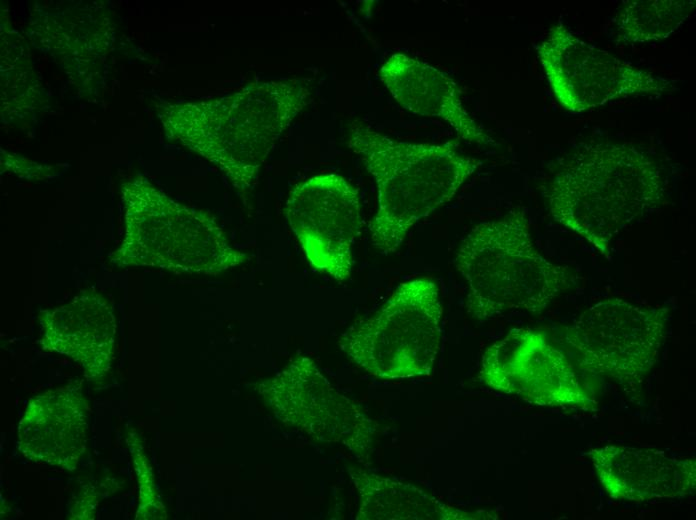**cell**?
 Listing matches in <instances>:
<instances>
[{
  "label": "cell",
  "instance_id": "13",
  "mask_svg": "<svg viewBox=\"0 0 696 520\" xmlns=\"http://www.w3.org/2000/svg\"><path fill=\"white\" fill-rule=\"evenodd\" d=\"M349 474L360 498L358 519L366 520H473L497 519L488 511L453 507L417 486L363 469Z\"/></svg>",
  "mask_w": 696,
  "mask_h": 520
},
{
  "label": "cell",
  "instance_id": "9",
  "mask_svg": "<svg viewBox=\"0 0 696 520\" xmlns=\"http://www.w3.org/2000/svg\"><path fill=\"white\" fill-rule=\"evenodd\" d=\"M261 388L269 391V405L283 421L318 441L347 447L363 462L369 459L375 423L337 391L311 359L296 357Z\"/></svg>",
  "mask_w": 696,
  "mask_h": 520
},
{
  "label": "cell",
  "instance_id": "6",
  "mask_svg": "<svg viewBox=\"0 0 696 520\" xmlns=\"http://www.w3.org/2000/svg\"><path fill=\"white\" fill-rule=\"evenodd\" d=\"M667 319V308L609 298L562 327L554 342L589 378H608L634 388L658 361Z\"/></svg>",
  "mask_w": 696,
  "mask_h": 520
},
{
  "label": "cell",
  "instance_id": "7",
  "mask_svg": "<svg viewBox=\"0 0 696 520\" xmlns=\"http://www.w3.org/2000/svg\"><path fill=\"white\" fill-rule=\"evenodd\" d=\"M535 48L556 100L574 113L616 99L658 97L675 89L674 81L586 43L561 23Z\"/></svg>",
  "mask_w": 696,
  "mask_h": 520
},
{
  "label": "cell",
  "instance_id": "10",
  "mask_svg": "<svg viewBox=\"0 0 696 520\" xmlns=\"http://www.w3.org/2000/svg\"><path fill=\"white\" fill-rule=\"evenodd\" d=\"M285 216L314 269L338 281L349 278L363 223L357 189L336 174L314 176L292 189Z\"/></svg>",
  "mask_w": 696,
  "mask_h": 520
},
{
  "label": "cell",
  "instance_id": "3",
  "mask_svg": "<svg viewBox=\"0 0 696 520\" xmlns=\"http://www.w3.org/2000/svg\"><path fill=\"white\" fill-rule=\"evenodd\" d=\"M348 146L363 161L378 189V209L369 224L372 245L394 253L423 217L450 201L481 162L452 143L393 140L360 121L352 122Z\"/></svg>",
  "mask_w": 696,
  "mask_h": 520
},
{
  "label": "cell",
  "instance_id": "12",
  "mask_svg": "<svg viewBox=\"0 0 696 520\" xmlns=\"http://www.w3.org/2000/svg\"><path fill=\"white\" fill-rule=\"evenodd\" d=\"M379 75L405 110L442 119L469 142L493 143L463 107L456 83L441 70L403 53H394L382 64Z\"/></svg>",
  "mask_w": 696,
  "mask_h": 520
},
{
  "label": "cell",
  "instance_id": "14",
  "mask_svg": "<svg viewBox=\"0 0 696 520\" xmlns=\"http://www.w3.org/2000/svg\"><path fill=\"white\" fill-rule=\"evenodd\" d=\"M695 6L694 0L624 1L616 16L617 36L624 43L665 39L684 24Z\"/></svg>",
  "mask_w": 696,
  "mask_h": 520
},
{
  "label": "cell",
  "instance_id": "5",
  "mask_svg": "<svg viewBox=\"0 0 696 520\" xmlns=\"http://www.w3.org/2000/svg\"><path fill=\"white\" fill-rule=\"evenodd\" d=\"M442 306L431 279L400 284L371 317L339 339L343 352L360 368L382 379L429 375L441 340Z\"/></svg>",
  "mask_w": 696,
  "mask_h": 520
},
{
  "label": "cell",
  "instance_id": "4",
  "mask_svg": "<svg viewBox=\"0 0 696 520\" xmlns=\"http://www.w3.org/2000/svg\"><path fill=\"white\" fill-rule=\"evenodd\" d=\"M454 263L467 283L466 312L478 321L514 310L541 313L573 283L565 266L535 248L522 208L474 226Z\"/></svg>",
  "mask_w": 696,
  "mask_h": 520
},
{
  "label": "cell",
  "instance_id": "2",
  "mask_svg": "<svg viewBox=\"0 0 696 520\" xmlns=\"http://www.w3.org/2000/svg\"><path fill=\"white\" fill-rule=\"evenodd\" d=\"M310 93L302 79L253 82L219 100L173 107L169 124L175 137L245 191Z\"/></svg>",
  "mask_w": 696,
  "mask_h": 520
},
{
  "label": "cell",
  "instance_id": "11",
  "mask_svg": "<svg viewBox=\"0 0 696 520\" xmlns=\"http://www.w3.org/2000/svg\"><path fill=\"white\" fill-rule=\"evenodd\" d=\"M588 455L600 483L613 499L644 502L683 498L695 491V459L617 445L593 448Z\"/></svg>",
  "mask_w": 696,
  "mask_h": 520
},
{
  "label": "cell",
  "instance_id": "8",
  "mask_svg": "<svg viewBox=\"0 0 696 520\" xmlns=\"http://www.w3.org/2000/svg\"><path fill=\"white\" fill-rule=\"evenodd\" d=\"M479 376L491 389L539 406L589 409L596 404L589 377L537 329H511L488 347Z\"/></svg>",
  "mask_w": 696,
  "mask_h": 520
},
{
  "label": "cell",
  "instance_id": "1",
  "mask_svg": "<svg viewBox=\"0 0 696 520\" xmlns=\"http://www.w3.org/2000/svg\"><path fill=\"white\" fill-rule=\"evenodd\" d=\"M665 194L663 172L647 151L612 142L577 148L543 187L553 219L602 254L619 232L658 209Z\"/></svg>",
  "mask_w": 696,
  "mask_h": 520
}]
</instances>
